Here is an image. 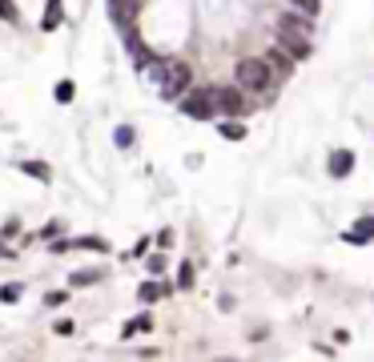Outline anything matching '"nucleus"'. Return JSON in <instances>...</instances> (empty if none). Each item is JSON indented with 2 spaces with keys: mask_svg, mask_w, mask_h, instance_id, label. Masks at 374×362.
<instances>
[{
  "mask_svg": "<svg viewBox=\"0 0 374 362\" xmlns=\"http://www.w3.org/2000/svg\"><path fill=\"white\" fill-rule=\"evenodd\" d=\"M278 40H282L298 61L310 57V25H302L298 16H282V21H278Z\"/></svg>",
  "mask_w": 374,
  "mask_h": 362,
  "instance_id": "1",
  "label": "nucleus"
},
{
  "mask_svg": "<svg viewBox=\"0 0 374 362\" xmlns=\"http://www.w3.org/2000/svg\"><path fill=\"white\" fill-rule=\"evenodd\" d=\"M157 77H162V97L174 101L189 89V64L186 61H165L157 64Z\"/></svg>",
  "mask_w": 374,
  "mask_h": 362,
  "instance_id": "2",
  "label": "nucleus"
},
{
  "mask_svg": "<svg viewBox=\"0 0 374 362\" xmlns=\"http://www.w3.org/2000/svg\"><path fill=\"white\" fill-rule=\"evenodd\" d=\"M234 77H237V89H266L270 85V61H262V57H242Z\"/></svg>",
  "mask_w": 374,
  "mask_h": 362,
  "instance_id": "3",
  "label": "nucleus"
},
{
  "mask_svg": "<svg viewBox=\"0 0 374 362\" xmlns=\"http://www.w3.org/2000/svg\"><path fill=\"white\" fill-rule=\"evenodd\" d=\"M181 113L193 117V121H210L217 105H213V89H189L186 97H181Z\"/></svg>",
  "mask_w": 374,
  "mask_h": 362,
  "instance_id": "4",
  "label": "nucleus"
},
{
  "mask_svg": "<svg viewBox=\"0 0 374 362\" xmlns=\"http://www.w3.org/2000/svg\"><path fill=\"white\" fill-rule=\"evenodd\" d=\"M213 105H217L225 117H242V109H246V97H242V89L222 85V89H213Z\"/></svg>",
  "mask_w": 374,
  "mask_h": 362,
  "instance_id": "5",
  "label": "nucleus"
},
{
  "mask_svg": "<svg viewBox=\"0 0 374 362\" xmlns=\"http://www.w3.org/2000/svg\"><path fill=\"white\" fill-rule=\"evenodd\" d=\"M109 13H113V21L121 28H129L133 21H137V13H141V0H109Z\"/></svg>",
  "mask_w": 374,
  "mask_h": 362,
  "instance_id": "6",
  "label": "nucleus"
},
{
  "mask_svg": "<svg viewBox=\"0 0 374 362\" xmlns=\"http://www.w3.org/2000/svg\"><path fill=\"white\" fill-rule=\"evenodd\" d=\"M326 169H330V177H346L350 169H354V153L350 149H334L330 153V162H326Z\"/></svg>",
  "mask_w": 374,
  "mask_h": 362,
  "instance_id": "7",
  "label": "nucleus"
},
{
  "mask_svg": "<svg viewBox=\"0 0 374 362\" xmlns=\"http://www.w3.org/2000/svg\"><path fill=\"white\" fill-rule=\"evenodd\" d=\"M61 21H64V4L61 0H49V4H45V16H40V28L52 33V28H61Z\"/></svg>",
  "mask_w": 374,
  "mask_h": 362,
  "instance_id": "8",
  "label": "nucleus"
},
{
  "mask_svg": "<svg viewBox=\"0 0 374 362\" xmlns=\"http://www.w3.org/2000/svg\"><path fill=\"white\" fill-rule=\"evenodd\" d=\"M370 237H374V217H362L354 230H346V242H350V246H362V242H370Z\"/></svg>",
  "mask_w": 374,
  "mask_h": 362,
  "instance_id": "9",
  "label": "nucleus"
},
{
  "mask_svg": "<svg viewBox=\"0 0 374 362\" xmlns=\"http://www.w3.org/2000/svg\"><path fill=\"white\" fill-rule=\"evenodd\" d=\"M16 169L28 177H37V181H52V165H45V162H21Z\"/></svg>",
  "mask_w": 374,
  "mask_h": 362,
  "instance_id": "10",
  "label": "nucleus"
},
{
  "mask_svg": "<svg viewBox=\"0 0 374 362\" xmlns=\"http://www.w3.org/2000/svg\"><path fill=\"white\" fill-rule=\"evenodd\" d=\"M137 330H149V314H137V318H129V322H125V330H121V338H133Z\"/></svg>",
  "mask_w": 374,
  "mask_h": 362,
  "instance_id": "11",
  "label": "nucleus"
},
{
  "mask_svg": "<svg viewBox=\"0 0 374 362\" xmlns=\"http://www.w3.org/2000/svg\"><path fill=\"white\" fill-rule=\"evenodd\" d=\"M0 21H8V25H16V21H21V9H16V0H0Z\"/></svg>",
  "mask_w": 374,
  "mask_h": 362,
  "instance_id": "12",
  "label": "nucleus"
},
{
  "mask_svg": "<svg viewBox=\"0 0 374 362\" xmlns=\"http://www.w3.org/2000/svg\"><path fill=\"white\" fill-rule=\"evenodd\" d=\"M69 246H73V250H109L101 237H76V242H69Z\"/></svg>",
  "mask_w": 374,
  "mask_h": 362,
  "instance_id": "13",
  "label": "nucleus"
},
{
  "mask_svg": "<svg viewBox=\"0 0 374 362\" xmlns=\"http://www.w3.org/2000/svg\"><path fill=\"white\" fill-rule=\"evenodd\" d=\"M222 137H225V141H242V137H246V125H237V121H225V125H222Z\"/></svg>",
  "mask_w": 374,
  "mask_h": 362,
  "instance_id": "14",
  "label": "nucleus"
},
{
  "mask_svg": "<svg viewBox=\"0 0 374 362\" xmlns=\"http://www.w3.org/2000/svg\"><path fill=\"white\" fill-rule=\"evenodd\" d=\"M21 294H25V286H21V282H8V286H0V302H16Z\"/></svg>",
  "mask_w": 374,
  "mask_h": 362,
  "instance_id": "15",
  "label": "nucleus"
},
{
  "mask_svg": "<svg viewBox=\"0 0 374 362\" xmlns=\"http://www.w3.org/2000/svg\"><path fill=\"white\" fill-rule=\"evenodd\" d=\"M69 282H73V286H93V282H101V274L97 270H81V274H73Z\"/></svg>",
  "mask_w": 374,
  "mask_h": 362,
  "instance_id": "16",
  "label": "nucleus"
},
{
  "mask_svg": "<svg viewBox=\"0 0 374 362\" xmlns=\"http://www.w3.org/2000/svg\"><path fill=\"white\" fill-rule=\"evenodd\" d=\"M113 141H117V149H129V145H133V129L121 125L117 133H113Z\"/></svg>",
  "mask_w": 374,
  "mask_h": 362,
  "instance_id": "17",
  "label": "nucleus"
},
{
  "mask_svg": "<svg viewBox=\"0 0 374 362\" xmlns=\"http://www.w3.org/2000/svg\"><path fill=\"white\" fill-rule=\"evenodd\" d=\"M57 101H61V105H69V101H73V81H69V77H64V81H57Z\"/></svg>",
  "mask_w": 374,
  "mask_h": 362,
  "instance_id": "18",
  "label": "nucleus"
},
{
  "mask_svg": "<svg viewBox=\"0 0 374 362\" xmlns=\"http://www.w3.org/2000/svg\"><path fill=\"white\" fill-rule=\"evenodd\" d=\"M177 286H181V290L193 286V266H189V262H181V270H177Z\"/></svg>",
  "mask_w": 374,
  "mask_h": 362,
  "instance_id": "19",
  "label": "nucleus"
},
{
  "mask_svg": "<svg viewBox=\"0 0 374 362\" xmlns=\"http://www.w3.org/2000/svg\"><path fill=\"white\" fill-rule=\"evenodd\" d=\"M165 294V286H157V282H145V286H141V298L145 302H157Z\"/></svg>",
  "mask_w": 374,
  "mask_h": 362,
  "instance_id": "20",
  "label": "nucleus"
},
{
  "mask_svg": "<svg viewBox=\"0 0 374 362\" xmlns=\"http://www.w3.org/2000/svg\"><path fill=\"white\" fill-rule=\"evenodd\" d=\"M294 9H302L306 16H318V0H294Z\"/></svg>",
  "mask_w": 374,
  "mask_h": 362,
  "instance_id": "21",
  "label": "nucleus"
},
{
  "mask_svg": "<svg viewBox=\"0 0 374 362\" xmlns=\"http://www.w3.org/2000/svg\"><path fill=\"white\" fill-rule=\"evenodd\" d=\"M16 234H21V222H16V217L13 222H4V237H16Z\"/></svg>",
  "mask_w": 374,
  "mask_h": 362,
  "instance_id": "22",
  "label": "nucleus"
},
{
  "mask_svg": "<svg viewBox=\"0 0 374 362\" xmlns=\"http://www.w3.org/2000/svg\"><path fill=\"white\" fill-rule=\"evenodd\" d=\"M52 330H57V334H73V322H69V318H61V322L52 326Z\"/></svg>",
  "mask_w": 374,
  "mask_h": 362,
  "instance_id": "23",
  "label": "nucleus"
},
{
  "mask_svg": "<svg viewBox=\"0 0 374 362\" xmlns=\"http://www.w3.org/2000/svg\"><path fill=\"white\" fill-rule=\"evenodd\" d=\"M270 61H274L278 69H282V73H290V61H286V57H282V52H274V57H270Z\"/></svg>",
  "mask_w": 374,
  "mask_h": 362,
  "instance_id": "24",
  "label": "nucleus"
},
{
  "mask_svg": "<svg viewBox=\"0 0 374 362\" xmlns=\"http://www.w3.org/2000/svg\"><path fill=\"white\" fill-rule=\"evenodd\" d=\"M149 270H153V274H162V270H165V258H162V254H157V258H149Z\"/></svg>",
  "mask_w": 374,
  "mask_h": 362,
  "instance_id": "25",
  "label": "nucleus"
},
{
  "mask_svg": "<svg viewBox=\"0 0 374 362\" xmlns=\"http://www.w3.org/2000/svg\"><path fill=\"white\" fill-rule=\"evenodd\" d=\"M0 258H13V250H8V246H0Z\"/></svg>",
  "mask_w": 374,
  "mask_h": 362,
  "instance_id": "26",
  "label": "nucleus"
}]
</instances>
